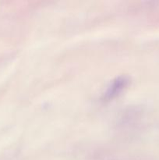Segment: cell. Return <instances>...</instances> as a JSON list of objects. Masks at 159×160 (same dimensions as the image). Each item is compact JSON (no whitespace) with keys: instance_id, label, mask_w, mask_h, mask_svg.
Segmentation results:
<instances>
[{"instance_id":"6da1fadb","label":"cell","mask_w":159,"mask_h":160,"mask_svg":"<svg viewBox=\"0 0 159 160\" xmlns=\"http://www.w3.org/2000/svg\"><path fill=\"white\" fill-rule=\"evenodd\" d=\"M128 78L126 77L121 76L116 78L112 83L110 87L108 88L105 94H104V98L105 99H110L113 97L116 96L127 84Z\"/></svg>"}]
</instances>
